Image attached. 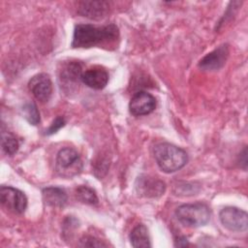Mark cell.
<instances>
[{
  "instance_id": "cell-1",
  "label": "cell",
  "mask_w": 248,
  "mask_h": 248,
  "mask_svg": "<svg viewBox=\"0 0 248 248\" xmlns=\"http://www.w3.org/2000/svg\"><path fill=\"white\" fill-rule=\"evenodd\" d=\"M119 36L115 24L106 26H94L91 24H78L75 27L72 46L78 48H89L101 44L111 43Z\"/></svg>"
},
{
  "instance_id": "cell-2",
  "label": "cell",
  "mask_w": 248,
  "mask_h": 248,
  "mask_svg": "<svg viewBox=\"0 0 248 248\" xmlns=\"http://www.w3.org/2000/svg\"><path fill=\"white\" fill-rule=\"evenodd\" d=\"M154 158L159 168L167 173L182 169L188 162L187 153L182 148L169 142L155 145Z\"/></svg>"
},
{
  "instance_id": "cell-3",
  "label": "cell",
  "mask_w": 248,
  "mask_h": 248,
  "mask_svg": "<svg viewBox=\"0 0 248 248\" xmlns=\"http://www.w3.org/2000/svg\"><path fill=\"white\" fill-rule=\"evenodd\" d=\"M177 220L184 226L198 228L204 226L210 219V211L206 204L202 202L182 204L175 210Z\"/></svg>"
},
{
  "instance_id": "cell-4",
  "label": "cell",
  "mask_w": 248,
  "mask_h": 248,
  "mask_svg": "<svg viewBox=\"0 0 248 248\" xmlns=\"http://www.w3.org/2000/svg\"><path fill=\"white\" fill-rule=\"evenodd\" d=\"M55 169L57 173L65 178L78 174L82 170V162L78 151L72 147H64L57 153Z\"/></svg>"
},
{
  "instance_id": "cell-5",
  "label": "cell",
  "mask_w": 248,
  "mask_h": 248,
  "mask_svg": "<svg viewBox=\"0 0 248 248\" xmlns=\"http://www.w3.org/2000/svg\"><path fill=\"white\" fill-rule=\"evenodd\" d=\"M221 224L231 232H244L248 228V215L246 211L234 207L226 206L219 213Z\"/></svg>"
},
{
  "instance_id": "cell-6",
  "label": "cell",
  "mask_w": 248,
  "mask_h": 248,
  "mask_svg": "<svg viewBox=\"0 0 248 248\" xmlns=\"http://www.w3.org/2000/svg\"><path fill=\"white\" fill-rule=\"evenodd\" d=\"M0 202L4 207L16 214H21L27 207V198L20 190L2 186L0 188Z\"/></svg>"
},
{
  "instance_id": "cell-7",
  "label": "cell",
  "mask_w": 248,
  "mask_h": 248,
  "mask_svg": "<svg viewBox=\"0 0 248 248\" xmlns=\"http://www.w3.org/2000/svg\"><path fill=\"white\" fill-rule=\"evenodd\" d=\"M136 191L139 196L157 199L164 195L166 184L162 180L149 175H140L136 180Z\"/></svg>"
},
{
  "instance_id": "cell-8",
  "label": "cell",
  "mask_w": 248,
  "mask_h": 248,
  "mask_svg": "<svg viewBox=\"0 0 248 248\" xmlns=\"http://www.w3.org/2000/svg\"><path fill=\"white\" fill-rule=\"evenodd\" d=\"M156 108L155 98L148 92L139 91L133 95L129 103V110L135 116L151 113Z\"/></svg>"
},
{
  "instance_id": "cell-9",
  "label": "cell",
  "mask_w": 248,
  "mask_h": 248,
  "mask_svg": "<svg viewBox=\"0 0 248 248\" xmlns=\"http://www.w3.org/2000/svg\"><path fill=\"white\" fill-rule=\"evenodd\" d=\"M28 87L38 101L46 103L50 99L52 83L48 75L41 73L32 77L28 82Z\"/></svg>"
},
{
  "instance_id": "cell-10",
  "label": "cell",
  "mask_w": 248,
  "mask_h": 248,
  "mask_svg": "<svg viewBox=\"0 0 248 248\" xmlns=\"http://www.w3.org/2000/svg\"><path fill=\"white\" fill-rule=\"evenodd\" d=\"M229 46L227 44L219 46L217 48L207 53L199 63V67L205 71H215L222 68L229 56Z\"/></svg>"
},
{
  "instance_id": "cell-11",
  "label": "cell",
  "mask_w": 248,
  "mask_h": 248,
  "mask_svg": "<svg viewBox=\"0 0 248 248\" xmlns=\"http://www.w3.org/2000/svg\"><path fill=\"white\" fill-rule=\"evenodd\" d=\"M81 81L92 89L101 90L108 84V74L101 67H93L82 73Z\"/></svg>"
},
{
  "instance_id": "cell-12",
  "label": "cell",
  "mask_w": 248,
  "mask_h": 248,
  "mask_svg": "<svg viewBox=\"0 0 248 248\" xmlns=\"http://www.w3.org/2000/svg\"><path fill=\"white\" fill-rule=\"evenodd\" d=\"M108 8L106 1H81L78 3V14L91 19H101L108 14Z\"/></svg>"
},
{
  "instance_id": "cell-13",
  "label": "cell",
  "mask_w": 248,
  "mask_h": 248,
  "mask_svg": "<svg viewBox=\"0 0 248 248\" xmlns=\"http://www.w3.org/2000/svg\"><path fill=\"white\" fill-rule=\"evenodd\" d=\"M82 64L79 61H70L62 65L59 74V79L65 86H72L81 80Z\"/></svg>"
},
{
  "instance_id": "cell-14",
  "label": "cell",
  "mask_w": 248,
  "mask_h": 248,
  "mask_svg": "<svg viewBox=\"0 0 248 248\" xmlns=\"http://www.w3.org/2000/svg\"><path fill=\"white\" fill-rule=\"evenodd\" d=\"M45 203L51 207H63L67 202L66 192L59 187L49 186L42 191Z\"/></svg>"
},
{
  "instance_id": "cell-15",
  "label": "cell",
  "mask_w": 248,
  "mask_h": 248,
  "mask_svg": "<svg viewBox=\"0 0 248 248\" xmlns=\"http://www.w3.org/2000/svg\"><path fill=\"white\" fill-rule=\"evenodd\" d=\"M131 245L135 248L150 247V238L146 227L142 224L137 225L130 233Z\"/></svg>"
},
{
  "instance_id": "cell-16",
  "label": "cell",
  "mask_w": 248,
  "mask_h": 248,
  "mask_svg": "<svg viewBox=\"0 0 248 248\" xmlns=\"http://www.w3.org/2000/svg\"><path fill=\"white\" fill-rule=\"evenodd\" d=\"M76 197L78 201L86 204H96L98 203V198L95 191L87 186H78L76 190Z\"/></svg>"
},
{
  "instance_id": "cell-17",
  "label": "cell",
  "mask_w": 248,
  "mask_h": 248,
  "mask_svg": "<svg viewBox=\"0 0 248 248\" xmlns=\"http://www.w3.org/2000/svg\"><path fill=\"white\" fill-rule=\"evenodd\" d=\"M1 145H2L3 151L10 156L16 153L19 147L18 140L16 139V137L8 132H2Z\"/></svg>"
},
{
  "instance_id": "cell-18",
  "label": "cell",
  "mask_w": 248,
  "mask_h": 248,
  "mask_svg": "<svg viewBox=\"0 0 248 248\" xmlns=\"http://www.w3.org/2000/svg\"><path fill=\"white\" fill-rule=\"evenodd\" d=\"M22 113L24 118L31 125H37L40 122V112L35 104L26 103L22 107Z\"/></svg>"
},
{
  "instance_id": "cell-19",
  "label": "cell",
  "mask_w": 248,
  "mask_h": 248,
  "mask_svg": "<svg viewBox=\"0 0 248 248\" xmlns=\"http://www.w3.org/2000/svg\"><path fill=\"white\" fill-rule=\"evenodd\" d=\"M78 246H81V247H106L107 244L95 237L84 236L79 240Z\"/></svg>"
},
{
  "instance_id": "cell-20",
  "label": "cell",
  "mask_w": 248,
  "mask_h": 248,
  "mask_svg": "<svg viewBox=\"0 0 248 248\" xmlns=\"http://www.w3.org/2000/svg\"><path fill=\"white\" fill-rule=\"evenodd\" d=\"M66 121L64 119V117L62 116H57L53 121L52 123L50 124V126L48 127V129L46 131V135H52L54 133H56L58 130H60L64 125H65Z\"/></svg>"
},
{
  "instance_id": "cell-21",
  "label": "cell",
  "mask_w": 248,
  "mask_h": 248,
  "mask_svg": "<svg viewBox=\"0 0 248 248\" xmlns=\"http://www.w3.org/2000/svg\"><path fill=\"white\" fill-rule=\"evenodd\" d=\"M187 245H188V240L184 236H180L177 238V240H175V246L183 247V246H187Z\"/></svg>"
}]
</instances>
